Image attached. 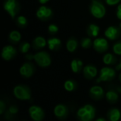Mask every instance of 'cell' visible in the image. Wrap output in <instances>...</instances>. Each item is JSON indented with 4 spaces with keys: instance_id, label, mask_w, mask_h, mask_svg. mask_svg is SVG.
Listing matches in <instances>:
<instances>
[{
    "instance_id": "6da1fadb",
    "label": "cell",
    "mask_w": 121,
    "mask_h": 121,
    "mask_svg": "<svg viewBox=\"0 0 121 121\" xmlns=\"http://www.w3.org/2000/svg\"><path fill=\"white\" fill-rule=\"evenodd\" d=\"M96 115V108L91 104H85L78 109L77 118L79 121H93Z\"/></svg>"
},
{
    "instance_id": "60d3db41",
    "label": "cell",
    "mask_w": 121,
    "mask_h": 121,
    "mask_svg": "<svg viewBox=\"0 0 121 121\" xmlns=\"http://www.w3.org/2000/svg\"><path fill=\"white\" fill-rule=\"evenodd\" d=\"M119 27H120V28H121V23H120V25H119Z\"/></svg>"
},
{
    "instance_id": "8992f818",
    "label": "cell",
    "mask_w": 121,
    "mask_h": 121,
    "mask_svg": "<svg viewBox=\"0 0 121 121\" xmlns=\"http://www.w3.org/2000/svg\"><path fill=\"white\" fill-rule=\"evenodd\" d=\"M3 7L13 19L16 18L20 11V4L17 0H5Z\"/></svg>"
},
{
    "instance_id": "cb8c5ba5",
    "label": "cell",
    "mask_w": 121,
    "mask_h": 121,
    "mask_svg": "<svg viewBox=\"0 0 121 121\" xmlns=\"http://www.w3.org/2000/svg\"><path fill=\"white\" fill-rule=\"evenodd\" d=\"M77 86L78 85L77 82L73 79H68L64 84V87L65 90L69 92H72L75 91L77 89Z\"/></svg>"
},
{
    "instance_id": "3957f363",
    "label": "cell",
    "mask_w": 121,
    "mask_h": 121,
    "mask_svg": "<svg viewBox=\"0 0 121 121\" xmlns=\"http://www.w3.org/2000/svg\"><path fill=\"white\" fill-rule=\"evenodd\" d=\"M90 12L96 18H103L106 13L104 4L100 0H92L90 4Z\"/></svg>"
},
{
    "instance_id": "9c48e42d",
    "label": "cell",
    "mask_w": 121,
    "mask_h": 121,
    "mask_svg": "<svg viewBox=\"0 0 121 121\" xmlns=\"http://www.w3.org/2000/svg\"><path fill=\"white\" fill-rule=\"evenodd\" d=\"M53 113L55 116L60 121H65L69 116V108L64 104H60L55 106Z\"/></svg>"
},
{
    "instance_id": "7402d4cb",
    "label": "cell",
    "mask_w": 121,
    "mask_h": 121,
    "mask_svg": "<svg viewBox=\"0 0 121 121\" xmlns=\"http://www.w3.org/2000/svg\"><path fill=\"white\" fill-rule=\"evenodd\" d=\"M117 57L112 53H106L103 57V62L106 65H114L117 63Z\"/></svg>"
},
{
    "instance_id": "f1b7e54d",
    "label": "cell",
    "mask_w": 121,
    "mask_h": 121,
    "mask_svg": "<svg viewBox=\"0 0 121 121\" xmlns=\"http://www.w3.org/2000/svg\"><path fill=\"white\" fill-rule=\"evenodd\" d=\"M113 51L114 54L117 55H121V40L117 41L113 45Z\"/></svg>"
},
{
    "instance_id": "277c9868",
    "label": "cell",
    "mask_w": 121,
    "mask_h": 121,
    "mask_svg": "<svg viewBox=\"0 0 121 121\" xmlns=\"http://www.w3.org/2000/svg\"><path fill=\"white\" fill-rule=\"evenodd\" d=\"M116 77V71L113 67H104L101 69L99 72V76L96 79V82L99 84L102 82H109L113 81Z\"/></svg>"
},
{
    "instance_id": "4fadbf2b",
    "label": "cell",
    "mask_w": 121,
    "mask_h": 121,
    "mask_svg": "<svg viewBox=\"0 0 121 121\" xmlns=\"http://www.w3.org/2000/svg\"><path fill=\"white\" fill-rule=\"evenodd\" d=\"M120 27H117L115 26H111L108 27L105 32L104 35L106 38L110 40H116L119 38L121 36V30Z\"/></svg>"
},
{
    "instance_id": "ab89813d",
    "label": "cell",
    "mask_w": 121,
    "mask_h": 121,
    "mask_svg": "<svg viewBox=\"0 0 121 121\" xmlns=\"http://www.w3.org/2000/svg\"><path fill=\"white\" fill-rule=\"evenodd\" d=\"M118 80H119V82L121 83V73H120L119 75H118Z\"/></svg>"
},
{
    "instance_id": "8fae6325",
    "label": "cell",
    "mask_w": 121,
    "mask_h": 121,
    "mask_svg": "<svg viewBox=\"0 0 121 121\" xmlns=\"http://www.w3.org/2000/svg\"><path fill=\"white\" fill-rule=\"evenodd\" d=\"M93 47L99 53L106 52L109 48L108 40L104 38H97L93 41Z\"/></svg>"
},
{
    "instance_id": "83f0119b",
    "label": "cell",
    "mask_w": 121,
    "mask_h": 121,
    "mask_svg": "<svg viewBox=\"0 0 121 121\" xmlns=\"http://www.w3.org/2000/svg\"><path fill=\"white\" fill-rule=\"evenodd\" d=\"M30 44L28 43V42H23L20 44L19 45V51L21 52V53H24V54H26L28 52L30 48Z\"/></svg>"
},
{
    "instance_id": "d4e9b609",
    "label": "cell",
    "mask_w": 121,
    "mask_h": 121,
    "mask_svg": "<svg viewBox=\"0 0 121 121\" xmlns=\"http://www.w3.org/2000/svg\"><path fill=\"white\" fill-rule=\"evenodd\" d=\"M9 40L13 43H18L21 39V33L17 30H12L9 35Z\"/></svg>"
},
{
    "instance_id": "52a82bcc",
    "label": "cell",
    "mask_w": 121,
    "mask_h": 121,
    "mask_svg": "<svg viewBox=\"0 0 121 121\" xmlns=\"http://www.w3.org/2000/svg\"><path fill=\"white\" fill-rule=\"evenodd\" d=\"M35 72V66L33 63L31 62H27L23 63L20 69H19V73L21 76L25 79L30 78Z\"/></svg>"
},
{
    "instance_id": "44dd1931",
    "label": "cell",
    "mask_w": 121,
    "mask_h": 121,
    "mask_svg": "<svg viewBox=\"0 0 121 121\" xmlns=\"http://www.w3.org/2000/svg\"><path fill=\"white\" fill-rule=\"evenodd\" d=\"M100 31V28L99 26L91 23L90 25H89V26L87 27L86 29V33L89 35V37L90 38H96L99 35Z\"/></svg>"
},
{
    "instance_id": "d6986e66",
    "label": "cell",
    "mask_w": 121,
    "mask_h": 121,
    "mask_svg": "<svg viewBox=\"0 0 121 121\" xmlns=\"http://www.w3.org/2000/svg\"><path fill=\"white\" fill-rule=\"evenodd\" d=\"M47 44L49 50L52 51H57L61 47V40L58 38H50L48 40Z\"/></svg>"
},
{
    "instance_id": "30bf717a",
    "label": "cell",
    "mask_w": 121,
    "mask_h": 121,
    "mask_svg": "<svg viewBox=\"0 0 121 121\" xmlns=\"http://www.w3.org/2000/svg\"><path fill=\"white\" fill-rule=\"evenodd\" d=\"M105 95L104 89L98 85L91 86L89 91V96L94 101H101L105 97Z\"/></svg>"
},
{
    "instance_id": "5bb4252c",
    "label": "cell",
    "mask_w": 121,
    "mask_h": 121,
    "mask_svg": "<svg viewBox=\"0 0 121 121\" xmlns=\"http://www.w3.org/2000/svg\"><path fill=\"white\" fill-rule=\"evenodd\" d=\"M16 53H17L16 49L13 45H8L2 48L1 57L6 61H9L13 60L16 57Z\"/></svg>"
},
{
    "instance_id": "603a6c76",
    "label": "cell",
    "mask_w": 121,
    "mask_h": 121,
    "mask_svg": "<svg viewBox=\"0 0 121 121\" xmlns=\"http://www.w3.org/2000/svg\"><path fill=\"white\" fill-rule=\"evenodd\" d=\"M78 47V41L74 38H70L67 40L66 43V48L69 52H74L76 51Z\"/></svg>"
},
{
    "instance_id": "8d00e7d4",
    "label": "cell",
    "mask_w": 121,
    "mask_h": 121,
    "mask_svg": "<svg viewBox=\"0 0 121 121\" xmlns=\"http://www.w3.org/2000/svg\"><path fill=\"white\" fill-rule=\"evenodd\" d=\"M38 2L40 3V4H47L50 0H38Z\"/></svg>"
},
{
    "instance_id": "ffe728a7",
    "label": "cell",
    "mask_w": 121,
    "mask_h": 121,
    "mask_svg": "<svg viewBox=\"0 0 121 121\" xmlns=\"http://www.w3.org/2000/svg\"><path fill=\"white\" fill-rule=\"evenodd\" d=\"M47 45V41L42 36H38L34 38L32 43V47L34 50H40L45 47Z\"/></svg>"
},
{
    "instance_id": "ba28073f",
    "label": "cell",
    "mask_w": 121,
    "mask_h": 121,
    "mask_svg": "<svg viewBox=\"0 0 121 121\" xmlns=\"http://www.w3.org/2000/svg\"><path fill=\"white\" fill-rule=\"evenodd\" d=\"M28 113L33 121H42L45 116L44 110L38 106H31L28 108Z\"/></svg>"
},
{
    "instance_id": "1f68e13d",
    "label": "cell",
    "mask_w": 121,
    "mask_h": 121,
    "mask_svg": "<svg viewBox=\"0 0 121 121\" xmlns=\"http://www.w3.org/2000/svg\"><path fill=\"white\" fill-rule=\"evenodd\" d=\"M6 103L3 101L1 100L0 101V114L1 115H4V113H5V111H6Z\"/></svg>"
},
{
    "instance_id": "5b68a950",
    "label": "cell",
    "mask_w": 121,
    "mask_h": 121,
    "mask_svg": "<svg viewBox=\"0 0 121 121\" xmlns=\"http://www.w3.org/2000/svg\"><path fill=\"white\" fill-rule=\"evenodd\" d=\"M33 60L38 65V66L42 68L48 67L52 62L50 54L45 51H39L34 54Z\"/></svg>"
},
{
    "instance_id": "484cf974",
    "label": "cell",
    "mask_w": 121,
    "mask_h": 121,
    "mask_svg": "<svg viewBox=\"0 0 121 121\" xmlns=\"http://www.w3.org/2000/svg\"><path fill=\"white\" fill-rule=\"evenodd\" d=\"M81 47L84 49H89L91 46H93V42L90 37H85L82 38L80 40Z\"/></svg>"
},
{
    "instance_id": "7c38bea8",
    "label": "cell",
    "mask_w": 121,
    "mask_h": 121,
    "mask_svg": "<svg viewBox=\"0 0 121 121\" xmlns=\"http://www.w3.org/2000/svg\"><path fill=\"white\" fill-rule=\"evenodd\" d=\"M52 10L46 6H41L36 11V16L42 21H48L52 18Z\"/></svg>"
},
{
    "instance_id": "7a4b0ae2",
    "label": "cell",
    "mask_w": 121,
    "mask_h": 121,
    "mask_svg": "<svg viewBox=\"0 0 121 121\" xmlns=\"http://www.w3.org/2000/svg\"><path fill=\"white\" fill-rule=\"evenodd\" d=\"M14 96L20 101H28L31 99V90L26 84H18L13 89Z\"/></svg>"
},
{
    "instance_id": "f546056e",
    "label": "cell",
    "mask_w": 121,
    "mask_h": 121,
    "mask_svg": "<svg viewBox=\"0 0 121 121\" xmlns=\"http://www.w3.org/2000/svg\"><path fill=\"white\" fill-rule=\"evenodd\" d=\"M48 33L50 35H55L58 32L59 28H58V26L55 24H50L48 26Z\"/></svg>"
},
{
    "instance_id": "ac0fdd59",
    "label": "cell",
    "mask_w": 121,
    "mask_h": 121,
    "mask_svg": "<svg viewBox=\"0 0 121 121\" xmlns=\"http://www.w3.org/2000/svg\"><path fill=\"white\" fill-rule=\"evenodd\" d=\"M70 67L72 72L75 74H79L81 72L83 71V69L84 67L83 62L79 59H74L71 62Z\"/></svg>"
},
{
    "instance_id": "9a60e30c",
    "label": "cell",
    "mask_w": 121,
    "mask_h": 121,
    "mask_svg": "<svg viewBox=\"0 0 121 121\" xmlns=\"http://www.w3.org/2000/svg\"><path fill=\"white\" fill-rule=\"evenodd\" d=\"M82 72L85 79L91 80L97 76L98 69L97 67L94 65H87L84 67Z\"/></svg>"
},
{
    "instance_id": "f35d334b",
    "label": "cell",
    "mask_w": 121,
    "mask_h": 121,
    "mask_svg": "<svg viewBox=\"0 0 121 121\" xmlns=\"http://www.w3.org/2000/svg\"><path fill=\"white\" fill-rule=\"evenodd\" d=\"M108 121L107 120H106L105 118H97V119H96L95 121Z\"/></svg>"
},
{
    "instance_id": "e0dca14e",
    "label": "cell",
    "mask_w": 121,
    "mask_h": 121,
    "mask_svg": "<svg viewBox=\"0 0 121 121\" xmlns=\"http://www.w3.org/2000/svg\"><path fill=\"white\" fill-rule=\"evenodd\" d=\"M106 101L110 104H115L119 100V94L114 89H109L105 95Z\"/></svg>"
},
{
    "instance_id": "4316f807",
    "label": "cell",
    "mask_w": 121,
    "mask_h": 121,
    "mask_svg": "<svg viewBox=\"0 0 121 121\" xmlns=\"http://www.w3.org/2000/svg\"><path fill=\"white\" fill-rule=\"evenodd\" d=\"M16 25L18 27H21V28H24L28 24L27 18L23 16H17L16 18Z\"/></svg>"
},
{
    "instance_id": "2e32d148",
    "label": "cell",
    "mask_w": 121,
    "mask_h": 121,
    "mask_svg": "<svg viewBox=\"0 0 121 121\" xmlns=\"http://www.w3.org/2000/svg\"><path fill=\"white\" fill-rule=\"evenodd\" d=\"M108 121H119L121 118V110L116 107L111 108L106 113Z\"/></svg>"
},
{
    "instance_id": "836d02e7",
    "label": "cell",
    "mask_w": 121,
    "mask_h": 121,
    "mask_svg": "<svg viewBox=\"0 0 121 121\" xmlns=\"http://www.w3.org/2000/svg\"><path fill=\"white\" fill-rule=\"evenodd\" d=\"M116 16L117 18L121 21V4H118L116 9Z\"/></svg>"
},
{
    "instance_id": "e575fe53",
    "label": "cell",
    "mask_w": 121,
    "mask_h": 121,
    "mask_svg": "<svg viewBox=\"0 0 121 121\" xmlns=\"http://www.w3.org/2000/svg\"><path fill=\"white\" fill-rule=\"evenodd\" d=\"M33 57H34V55L31 54V53H26V55H25V58L26 60H28V61H31L33 60Z\"/></svg>"
},
{
    "instance_id": "74e56055",
    "label": "cell",
    "mask_w": 121,
    "mask_h": 121,
    "mask_svg": "<svg viewBox=\"0 0 121 121\" xmlns=\"http://www.w3.org/2000/svg\"><path fill=\"white\" fill-rule=\"evenodd\" d=\"M116 90L117 91V92H118L119 94H121V86H117Z\"/></svg>"
},
{
    "instance_id": "d590c367",
    "label": "cell",
    "mask_w": 121,
    "mask_h": 121,
    "mask_svg": "<svg viewBox=\"0 0 121 121\" xmlns=\"http://www.w3.org/2000/svg\"><path fill=\"white\" fill-rule=\"evenodd\" d=\"M121 60H120L119 63L116 66V71H119V70H121Z\"/></svg>"
},
{
    "instance_id": "d6a6232c",
    "label": "cell",
    "mask_w": 121,
    "mask_h": 121,
    "mask_svg": "<svg viewBox=\"0 0 121 121\" xmlns=\"http://www.w3.org/2000/svg\"><path fill=\"white\" fill-rule=\"evenodd\" d=\"M106 4L108 6H115L118 4L121 1V0H104Z\"/></svg>"
},
{
    "instance_id": "4dcf8cb0",
    "label": "cell",
    "mask_w": 121,
    "mask_h": 121,
    "mask_svg": "<svg viewBox=\"0 0 121 121\" xmlns=\"http://www.w3.org/2000/svg\"><path fill=\"white\" fill-rule=\"evenodd\" d=\"M9 113H11V114H12V115H13V116H16V114L18 113V106H16V105H11L9 108H8V109L6 110Z\"/></svg>"
}]
</instances>
